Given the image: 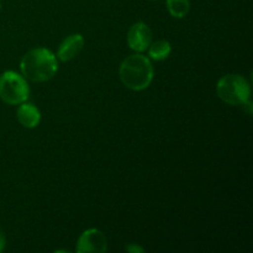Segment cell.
Returning a JSON list of instances; mask_svg holds the SVG:
<instances>
[{"label": "cell", "instance_id": "52a82bcc", "mask_svg": "<svg viewBox=\"0 0 253 253\" xmlns=\"http://www.w3.org/2000/svg\"><path fill=\"white\" fill-rule=\"evenodd\" d=\"M84 46V39L82 35L74 34L63 40V42L59 46L58 52H57V57L61 59L62 62H68L73 59L79 52L82 51Z\"/></svg>", "mask_w": 253, "mask_h": 253}, {"label": "cell", "instance_id": "6da1fadb", "mask_svg": "<svg viewBox=\"0 0 253 253\" xmlns=\"http://www.w3.org/2000/svg\"><path fill=\"white\" fill-rule=\"evenodd\" d=\"M22 76L31 82H46L57 73L56 56L47 48H34L27 52L20 63Z\"/></svg>", "mask_w": 253, "mask_h": 253}, {"label": "cell", "instance_id": "8992f818", "mask_svg": "<svg viewBox=\"0 0 253 253\" xmlns=\"http://www.w3.org/2000/svg\"><path fill=\"white\" fill-rule=\"evenodd\" d=\"M152 42V32L145 22H136L130 27L127 34V43L131 49L138 52H145Z\"/></svg>", "mask_w": 253, "mask_h": 253}, {"label": "cell", "instance_id": "5b68a950", "mask_svg": "<svg viewBox=\"0 0 253 253\" xmlns=\"http://www.w3.org/2000/svg\"><path fill=\"white\" fill-rule=\"evenodd\" d=\"M108 249L106 237L100 230L89 229L81 235L77 244V252H105Z\"/></svg>", "mask_w": 253, "mask_h": 253}, {"label": "cell", "instance_id": "7a4b0ae2", "mask_svg": "<svg viewBox=\"0 0 253 253\" xmlns=\"http://www.w3.org/2000/svg\"><path fill=\"white\" fill-rule=\"evenodd\" d=\"M120 79L126 88L140 91L147 88L153 79V67L143 54H131L120 66Z\"/></svg>", "mask_w": 253, "mask_h": 253}, {"label": "cell", "instance_id": "277c9868", "mask_svg": "<svg viewBox=\"0 0 253 253\" xmlns=\"http://www.w3.org/2000/svg\"><path fill=\"white\" fill-rule=\"evenodd\" d=\"M29 84L16 72L6 71L0 76V99L9 105H19L27 100Z\"/></svg>", "mask_w": 253, "mask_h": 253}, {"label": "cell", "instance_id": "30bf717a", "mask_svg": "<svg viewBox=\"0 0 253 253\" xmlns=\"http://www.w3.org/2000/svg\"><path fill=\"white\" fill-rule=\"evenodd\" d=\"M167 9L172 16L182 19L189 12V0H167Z\"/></svg>", "mask_w": 253, "mask_h": 253}, {"label": "cell", "instance_id": "7c38bea8", "mask_svg": "<svg viewBox=\"0 0 253 253\" xmlns=\"http://www.w3.org/2000/svg\"><path fill=\"white\" fill-rule=\"evenodd\" d=\"M127 251L128 252H136V251H137V252H142L143 250L141 249V247H137V246H133V245H131V246L127 247Z\"/></svg>", "mask_w": 253, "mask_h": 253}, {"label": "cell", "instance_id": "ba28073f", "mask_svg": "<svg viewBox=\"0 0 253 253\" xmlns=\"http://www.w3.org/2000/svg\"><path fill=\"white\" fill-rule=\"evenodd\" d=\"M16 116L19 123L27 128L36 127L41 120V114H40L39 109L34 104L26 103V101L20 104Z\"/></svg>", "mask_w": 253, "mask_h": 253}, {"label": "cell", "instance_id": "3957f363", "mask_svg": "<svg viewBox=\"0 0 253 253\" xmlns=\"http://www.w3.org/2000/svg\"><path fill=\"white\" fill-rule=\"evenodd\" d=\"M216 93L224 103L244 105L251 98V86L240 74H227L217 82Z\"/></svg>", "mask_w": 253, "mask_h": 253}, {"label": "cell", "instance_id": "8fae6325", "mask_svg": "<svg viewBox=\"0 0 253 253\" xmlns=\"http://www.w3.org/2000/svg\"><path fill=\"white\" fill-rule=\"evenodd\" d=\"M4 247H5V236H4V234L0 231V252L4 250Z\"/></svg>", "mask_w": 253, "mask_h": 253}, {"label": "cell", "instance_id": "4fadbf2b", "mask_svg": "<svg viewBox=\"0 0 253 253\" xmlns=\"http://www.w3.org/2000/svg\"><path fill=\"white\" fill-rule=\"evenodd\" d=\"M0 9H1V2H0Z\"/></svg>", "mask_w": 253, "mask_h": 253}, {"label": "cell", "instance_id": "9c48e42d", "mask_svg": "<svg viewBox=\"0 0 253 253\" xmlns=\"http://www.w3.org/2000/svg\"><path fill=\"white\" fill-rule=\"evenodd\" d=\"M170 51H172L170 43L166 41V40H158V41L151 42V44L148 46L150 57L155 59V61H163V59H166L170 54Z\"/></svg>", "mask_w": 253, "mask_h": 253}]
</instances>
